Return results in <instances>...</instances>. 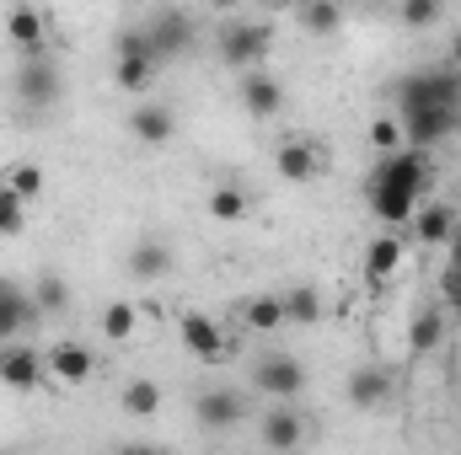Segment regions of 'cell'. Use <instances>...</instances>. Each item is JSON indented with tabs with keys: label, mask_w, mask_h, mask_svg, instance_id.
<instances>
[{
	"label": "cell",
	"mask_w": 461,
	"mask_h": 455,
	"mask_svg": "<svg viewBox=\"0 0 461 455\" xmlns=\"http://www.w3.org/2000/svg\"><path fill=\"white\" fill-rule=\"evenodd\" d=\"M429 183V156L424 150H397V156H381L365 177V199H370V215L381 226H413L419 215V193Z\"/></svg>",
	"instance_id": "6da1fadb"
},
{
	"label": "cell",
	"mask_w": 461,
	"mask_h": 455,
	"mask_svg": "<svg viewBox=\"0 0 461 455\" xmlns=\"http://www.w3.org/2000/svg\"><path fill=\"white\" fill-rule=\"evenodd\" d=\"M413 113H461V76L456 70H413L397 81V118Z\"/></svg>",
	"instance_id": "7a4b0ae2"
},
{
	"label": "cell",
	"mask_w": 461,
	"mask_h": 455,
	"mask_svg": "<svg viewBox=\"0 0 461 455\" xmlns=\"http://www.w3.org/2000/svg\"><path fill=\"white\" fill-rule=\"evenodd\" d=\"M268 49H274V22H258V16H230L226 27H221V59H226L230 70H258L263 59H268Z\"/></svg>",
	"instance_id": "3957f363"
},
{
	"label": "cell",
	"mask_w": 461,
	"mask_h": 455,
	"mask_svg": "<svg viewBox=\"0 0 461 455\" xmlns=\"http://www.w3.org/2000/svg\"><path fill=\"white\" fill-rule=\"evenodd\" d=\"M59 92H65V76H59V65L49 54L43 59H22V70H16V103L22 108L43 113V108L59 103Z\"/></svg>",
	"instance_id": "277c9868"
},
{
	"label": "cell",
	"mask_w": 461,
	"mask_h": 455,
	"mask_svg": "<svg viewBox=\"0 0 461 455\" xmlns=\"http://www.w3.org/2000/svg\"><path fill=\"white\" fill-rule=\"evenodd\" d=\"M177 333H183V343H188V353L204 359V364H226L230 348H236V343L221 333V322L204 317V311H183V317H177Z\"/></svg>",
	"instance_id": "5b68a950"
},
{
	"label": "cell",
	"mask_w": 461,
	"mask_h": 455,
	"mask_svg": "<svg viewBox=\"0 0 461 455\" xmlns=\"http://www.w3.org/2000/svg\"><path fill=\"white\" fill-rule=\"evenodd\" d=\"M252 380H258V391H268L274 402H290V397L306 391V364H301L295 353H263Z\"/></svg>",
	"instance_id": "8992f818"
},
{
	"label": "cell",
	"mask_w": 461,
	"mask_h": 455,
	"mask_svg": "<svg viewBox=\"0 0 461 455\" xmlns=\"http://www.w3.org/2000/svg\"><path fill=\"white\" fill-rule=\"evenodd\" d=\"M43 353L27 348V343H0V386L11 391H38L43 386Z\"/></svg>",
	"instance_id": "52a82bcc"
},
{
	"label": "cell",
	"mask_w": 461,
	"mask_h": 455,
	"mask_svg": "<svg viewBox=\"0 0 461 455\" xmlns=\"http://www.w3.org/2000/svg\"><path fill=\"white\" fill-rule=\"evenodd\" d=\"M456 226H461L456 204H419V215H413V241H419L424 252H446L451 236H456Z\"/></svg>",
	"instance_id": "ba28073f"
},
{
	"label": "cell",
	"mask_w": 461,
	"mask_h": 455,
	"mask_svg": "<svg viewBox=\"0 0 461 455\" xmlns=\"http://www.w3.org/2000/svg\"><path fill=\"white\" fill-rule=\"evenodd\" d=\"M274 172H279L285 183H312V177L322 172V150H317L312 139L290 134V139H279V145H274Z\"/></svg>",
	"instance_id": "9c48e42d"
},
{
	"label": "cell",
	"mask_w": 461,
	"mask_h": 455,
	"mask_svg": "<svg viewBox=\"0 0 461 455\" xmlns=\"http://www.w3.org/2000/svg\"><path fill=\"white\" fill-rule=\"evenodd\" d=\"M258 440H263V451H274V455L301 451V440H306V418H301L295 407H268V418L258 424Z\"/></svg>",
	"instance_id": "30bf717a"
},
{
	"label": "cell",
	"mask_w": 461,
	"mask_h": 455,
	"mask_svg": "<svg viewBox=\"0 0 461 455\" xmlns=\"http://www.w3.org/2000/svg\"><path fill=\"white\" fill-rule=\"evenodd\" d=\"M5 38L22 49V59H43L49 54V22H43V11H32V5H16V11H5Z\"/></svg>",
	"instance_id": "8fae6325"
},
{
	"label": "cell",
	"mask_w": 461,
	"mask_h": 455,
	"mask_svg": "<svg viewBox=\"0 0 461 455\" xmlns=\"http://www.w3.org/2000/svg\"><path fill=\"white\" fill-rule=\"evenodd\" d=\"M43 364H49V375L65 380V386H86V380L97 375V359H92L86 343H54V348L43 353Z\"/></svg>",
	"instance_id": "7c38bea8"
},
{
	"label": "cell",
	"mask_w": 461,
	"mask_h": 455,
	"mask_svg": "<svg viewBox=\"0 0 461 455\" xmlns=\"http://www.w3.org/2000/svg\"><path fill=\"white\" fill-rule=\"evenodd\" d=\"M402 123V145L408 150H429L440 139H451L461 129V113H413V118H397Z\"/></svg>",
	"instance_id": "4fadbf2b"
},
{
	"label": "cell",
	"mask_w": 461,
	"mask_h": 455,
	"mask_svg": "<svg viewBox=\"0 0 461 455\" xmlns=\"http://www.w3.org/2000/svg\"><path fill=\"white\" fill-rule=\"evenodd\" d=\"M241 108L252 118H274L285 108V86H279V76H268V70H252V76H241Z\"/></svg>",
	"instance_id": "5bb4252c"
},
{
	"label": "cell",
	"mask_w": 461,
	"mask_h": 455,
	"mask_svg": "<svg viewBox=\"0 0 461 455\" xmlns=\"http://www.w3.org/2000/svg\"><path fill=\"white\" fill-rule=\"evenodd\" d=\"M145 32L156 43V59H167V54H177L194 38V22H188V11H150L145 16Z\"/></svg>",
	"instance_id": "9a60e30c"
},
{
	"label": "cell",
	"mask_w": 461,
	"mask_h": 455,
	"mask_svg": "<svg viewBox=\"0 0 461 455\" xmlns=\"http://www.w3.org/2000/svg\"><path fill=\"white\" fill-rule=\"evenodd\" d=\"M402 257H408V252H402V236H397V230L375 236V241L365 246V279H370V284H386V279L402 268Z\"/></svg>",
	"instance_id": "2e32d148"
},
{
	"label": "cell",
	"mask_w": 461,
	"mask_h": 455,
	"mask_svg": "<svg viewBox=\"0 0 461 455\" xmlns=\"http://www.w3.org/2000/svg\"><path fill=\"white\" fill-rule=\"evenodd\" d=\"M290 317H285V295H247L241 300V327L247 333H258V338H268V333H279Z\"/></svg>",
	"instance_id": "e0dca14e"
},
{
	"label": "cell",
	"mask_w": 461,
	"mask_h": 455,
	"mask_svg": "<svg viewBox=\"0 0 461 455\" xmlns=\"http://www.w3.org/2000/svg\"><path fill=\"white\" fill-rule=\"evenodd\" d=\"M194 413H199V424L204 429H230V424H241V397L230 391V386H215V391H204L199 402H194Z\"/></svg>",
	"instance_id": "ac0fdd59"
},
{
	"label": "cell",
	"mask_w": 461,
	"mask_h": 455,
	"mask_svg": "<svg viewBox=\"0 0 461 455\" xmlns=\"http://www.w3.org/2000/svg\"><path fill=\"white\" fill-rule=\"evenodd\" d=\"M440 343H446V306H424V311L413 317V327H408V353L424 359V353H435Z\"/></svg>",
	"instance_id": "d6986e66"
},
{
	"label": "cell",
	"mask_w": 461,
	"mask_h": 455,
	"mask_svg": "<svg viewBox=\"0 0 461 455\" xmlns=\"http://www.w3.org/2000/svg\"><path fill=\"white\" fill-rule=\"evenodd\" d=\"M129 129H134V139H145V145H167L172 129H177V118H172V108H161V103H140V108L129 113Z\"/></svg>",
	"instance_id": "ffe728a7"
},
{
	"label": "cell",
	"mask_w": 461,
	"mask_h": 455,
	"mask_svg": "<svg viewBox=\"0 0 461 455\" xmlns=\"http://www.w3.org/2000/svg\"><path fill=\"white\" fill-rule=\"evenodd\" d=\"M386 397H392V375H386V370H354V375H348V402H354V407L370 413V407H381Z\"/></svg>",
	"instance_id": "44dd1931"
},
{
	"label": "cell",
	"mask_w": 461,
	"mask_h": 455,
	"mask_svg": "<svg viewBox=\"0 0 461 455\" xmlns=\"http://www.w3.org/2000/svg\"><path fill=\"white\" fill-rule=\"evenodd\" d=\"M32 317H38L32 295H22V290H11V284H5V295H0V343H16V333H22Z\"/></svg>",
	"instance_id": "7402d4cb"
},
{
	"label": "cell",
	"mask_w": 461,
	"mask_h": 455,
	"mask_svg": "<svg viewBox=\"0 0 461 455\" xmlns=\"http://www.w3.org/2000/svg\"><path fill=\"white\" fill-rule=\"evenodd\" d=\"M97 327H103V343H129V338H134V327H140L134 300H108V306H103V317H97Z\"/></svg>",
	"instance_id": "603a6c76"
},
{
	"label": "cell",
	"mask_w": 461,
	"mask_h": 455,
	"mask_svg": "<svg viewBox=\"0 0 461 455\" xmlns=\"http://www.w3.org/2000/svg\"><path fill=\"white\" fill-rule=\"evenodd\" d=\"M210 215H215L221 226H236V220H247V215H252V199H247V188H236V183H221V188L210 193Z\"/></svg>",
	"instance_id": "cb8c5ba5"
},
{
	"label": "cell",
	"mask_w": 461,
	"mask_h": 455,
	"mask_svg": "<svg viewBox=\"0 0 461 455\" xmlns=\"http://www.w3.org/2000/svg\"><path fill=\"white\" fill-rule=\"evenodd\" d=\"M295 22H301V32H312V38H333V32L344 27V11H339L333 0H317V5H301Z\"/></svg>",
	"instance_id": "d4e9b609"
},
{
	"label": "cell",
	"mask_w": 461,
	"mask_h": 455,
	"mask_svg": "<svg viewBox=\"0 0 461 455\" xmlns=\"http://www.w3.org/2000/svg\"><path fill=\"white\" fill-rule=\"evenodd\" d=\"M167 268H172V252H167L161 241H140V246L129 252V273H134V279H145V284H150V279H161Z\"/></svg>",
	"instance_id": "484cf974"
},
{
	"label": "cell",
	"mask_w": 461,
	"mask_h": 455,
	"mask_svg": "<svg viewBox=\"0 0 461 455\" xmlns=\"http://www.w3.org/2000/svg\"><path fill=\"white\" fill-rule=\"evenodd\" d=\"M440 300H446V311L461 317V226L451 236V246H446V273H440Z\"/></svg>",
	"instance_id": "4316f807"
},
{
	"label": "cell",
	"mask_w": 461,
	"mask_h": 455,
	"mask_svg": "<svg viewBox=\"0 0 461 455\" xmlns=\"http://www.w3.org/2000/svg\"><path fill=\"white\" fill-rule=\"evenodd\" d=\"M0 188H11V193L27 204V199H38V193H43V166H38V161H16V166H5Z\"/></svg>",
	"instance_id": "83f0119b"
},
{
	"label": "cell",
	"mask_w": 461,
	"mask_h": 455,
	"mask_svg": "<svg viewBox=\"0 0 461 455\" xmlns=\"http://www.w3.org/2000/svg\"><path fill=\"white\" fill-rule=\"evenodd\" d=\"M156 407H161V386L156 380H129L123 386V413L129 418H156Z\"/></svg>",
	"instance_id": "f1b7e54d"
},
{
	"label": "cell",
	"mask_w": 461,
	"mask_h": 455,
	"mask_svg": "<svg viewBox=\"0 0 461 455\" xmlns=\"http://www.w3.org/2000/svg\"><path fill=\"white\" fill-rule=\"evenodd\" d=\"M113 81H118V92H129V97H145V86L156 81V59H118Z\"/></svg>",
	"instance_id": "f546056e"
},
{
	"label": "cell",
	"mask_w": 461,
	"mask_h": 455,
	"mask_svg": "<svg viewBox=\"0 0 461 455\" xmlns=\"http://www.w3.org/2000/svg\"><path fill=\"white\" fill-rule=\"evenodd\" d=\"M32 306H38V311H65V306H70V284H65L59 273H43V279L32 284Z\"/></svg>",
	"instance_id": "4dcf8cb0"
},
{
	"label": "cell",
	"mask_w": 461,
	"mask_h": 455,
	"mask_svg": "<svg viewBox=\"0 0 461 455\" xmlns=\"http://www.w3.org/2000/svg\"><path fill=\"white\" fill-rule=\"evenodd\" d=\"M285 317L301 322V327H317V317H322V295H317V290H290V295H285Z\"/></svg>",
	"instance_id": "1f68e13d"
},
{
	"label": "cell",
	"mask_w": 461,
	"mask_h": 455,
	"mask_svg": "<svg viewBox=\"0 0 461 455\" xmlns=\"http://www.w3.org/2000/svg\"><path fill=\"white\" fill-rule=\"evenodd\" d=\"M370 145H375L381 156H397V150H408V145H402V123H397V113H381L375 123H370Z\"/></svg>",
	"instance_id": "d6a6232c"
},
{
	"label": "cell",
	"mask_w": 461,
	"mask_h": 455,
	"mask_svg": "<svg viewBox=\"0 0 461 455\" xmlns=\"http://www.w3.org/2000/svg\"><path fill=\"white\" fill-rule=\"evenodd\" d=\"M22 226H27V204L11 188H0V241L5 236H22Z\"/></svg>",
	"instance_id": "836d02e7"
},
{
	"label": "cell",
	"mask_w": 461,
	"mask_h": 455,
	"mask_svg": "<svg viewBox=\"0 0 461 455\" xmlns=\"http://www.w3.org/2000/svg\"><path fill=\"white\" fill-rule=\"evenodd\" d=\"M440 22V5L435 0H408L402 5V27H435Z\"/></svg>",
	"instance_id": "e575fe53"
},
{
	"label": "cell",
	"mask_w": 461,
	"mask_h": 455,
	"mask_svg": "<svg viewBox=\"0 0 461 455\" xmlns=\"http://www.w3.org/2000/svg\"><path fill=\"white\" fill-rule=\"evenodd\" d=\"M446 70H456L461 76V32L451 38V49H446Z\"/></svg>",
	"instance_id": "d590c367"
},
{
	"label": "cell",
	"mask_w": 461,
	"mask_h": 455,
	"mask_svg": "<svg viewBox=\"0 0 461 455\" xmlns=\"http://www.w3.org/2000/svg\"><path fill=\"white\" fill-rule=\"evenodd\" d=\"M118 455H161V451H156V445H123Z\"/></svg>",
	"instance_id": "8d00e7d4"
},
{
	"label": "cell",
	"mask_w": 461,
	"mask_h": 455,
	"mask_svg": "<svg viewBox=\"0 0 461 455\" xmlns=\"http://www.w3.org/2000/svg\"><path fill=\"white\" fill-rule=\"evenodd\" d=\"M0 295H5V284H0Z\"/></svg>",
	"instance_id": "74e56055"
}]
</instances>
